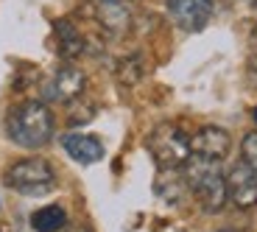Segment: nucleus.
Returning a JSON list of instances; mask_svg holds the SVG:
<instances>
[{"label":"nucleus","instance_id":"12","mask_svg":"<svg viewBox=\"0 0 257 232\" xmlns=\"http://www.w3.org/2000/svg\"><path fill=\"white\" fill-rule=\"evenodd\" d=\"M64 224H67V213H64V207H59V204L39 207L37 213L31 215V226L37 232H59Z\"/></svg>","mask_w":257,"mask_h":232},{"label":"nucleus","instance_id":"19","mask_svg":"<svg viewBox=\"0 0 257 232\" xmlns=\"http://www.w3.org/2000/svg\"><path fill=\"white\" fill-rule=\"evenodd\" d=\"M251 51H254V56H257V23H254V28H251Z\"/></svg>","mask_w":257,"mask_h":232},{"label":"nucleus","instance_id":"16","mask_svg":"<svg viewBox=\"0 0 257 232\" xmlns=\"http://www.w3.org/2000/svg\"><path fill=\"white\" fill-rule=\"evenodd\" d=\"M240 157L246 162V165L251 168V171H257V132H249V135L243 137V146H240Z\"/></svg>","mask_w":257,"mask_h":232},{"label":"nucleus","instance_id":"11","mask_svg":"<svg viewBox=\"0 0 257 232\" xmlns=\"http://www.w3.org/2000/svg\"><path fill=\"white\" fill-rule=\"evenodd\" d=\"M154 190L162 201L168 204H179L182 199L187 196V185L185 176L179 174V168H160V176L154 182Z\"/></svg>","mask_w":257,"mask_h":232},{"label":"nucleus","instance_id":"14","mask_svg":"<svg viewBox=\"0 0 257 232\" xmlns=\"http://www.w3.org/2000/svg\"><path fill=\"white\" fill-rule=\"evenodd\" d=\"M117 78H120V84H137L143 78V73H146V62H143V56H126L117 62L115 67Z\"/></svg>","mask_w":257,"mask_h":232},{"label":"nucleus","instance_id":"17","mask_svg":"<svg viewBox=\"0 0 257 232\" xmlns=\"http://www.w3.org/2000/svg\"><path fill=\"white\" fill-rule=\"evenodd\" d=\"M249 78H251V84L257 87V56H251V62H249Z\"/></svg>","mask_w":257,"mask_h":232},{"label":"nucleus","instance_id":"4","mask_svg":"<svg viewBox=\"0 0 257 232\" xmlns=\"http://www.w3.org/2000/svg\"><path fill=\"white\" fill-rule=\"evenodd\" d=\"M148 154L160 168H182L190 157V137L176 123H160L148 132Z\"/></svg>","mask_w":257,"mask_h":232},{"label":"nucleus","instance_id":"5","mask_svg":"<svg viewBox=\"0 0 257 232\" xmlns=\"http://www.w3.org/2000/svg\"><path fill=\"white\" fill-rule=\"evenodd\" d=\"M226 179V199L238 210H251L257 204V171H251L246 162L229 168V174H224Z\"/></svg>","mask_w":257,"mask_h":232},{"label":"nucleus","instance_id":"2","mask_svg":"<svg viewBox=\"0 0 257 232\" xmlns=\"http://www.w3.org/2000/svg\"><path fill=\"white\" fill-rule=\"evenodd\" d=\"M182 176H185L187 193L201 204L207 213H218L226 204V179L224 168L218 160H207V157L190 154L187 162L182 165Z\"/></svg>","mask_w":257,"mask_h":232},{"label":"nucleus","instance_id":"10","mask_svg":"<svg viewBox=\"0 0 257 232\" xmlns=\"http://www.w3.org/2000/svg\"><path fill=\"white\" fill-rule=\"evenodd\" d=\"M53 37H56V45H59V56L67 59V62L78 59L87 51V39L70 20H56L53 23Z\"/></svg>","mask_w":257,"mask_h":232},{"label":"nucleus","instance_id":"1","mask_svg":"<svg viewBox=\"0 0 257 232\" xmlns=\"http://www.w3.org/2000/svg\"><path fill=\"white\" fill-rule=\"evenodd\" d=\"M53 112L45 101H23L6 115V132L20 149H45L53 140Z\"/></svg>","mask_w":257,"mask_h":232},{"label":"nucleus","instance_id":"15","mask_svg":"<svg viewBox=\"0 0 257 232\" xmlns=\"http://www.w3.org/2000/svg\"><path fill=\"white\" fill-rule=\"evenodd\" d=\"M92 118H95V103H90V101H81V95H78L76 101H70V112H67V121H70L73 126H81V123H90Z\"/></svg>","mask_w":257,"mask_h":232},{"label":"nucleus","instance_id":"20","mask_svg":"<svg viewBox=\"0 0 257 232\" xmlns=\"http://www.w3.org/2000/svg\"><path fill=\"white\" fill-rule=\"evenodd\" d=\"M254 121H257V109H254Z\"/></svg>","mask_w":257,"mask_h":232},{"label":"nucleus","instance_id":"9","mask_svg":"<svg viewBox=\"0 0 257 232\" xmlns=\"http://www.w3.org/2000/svg\"><path fill=\"white\" fill-rule=\"evenodd\" d=\"M62 149L81 165H95V162L103 160V143L95 135L67 132V135H62Z\"/></svg>","mask_w":257,"mask_h":232},{"label":"nucleus","instance_id":"6","mask_svg":"<svg viewBox=\"0 0 257 232\" xmlns=\"http://www.w3.org/2000/svg\"><path fill=\"white\" fill-rule=\"evenodd\" d=\"M84 87H87V76H84L81 67L64 65L45 84V98L48 101H56V103H70L84 92Z\"/></svg>","mask_w":257,"mask_h":232},{"label":"nucleus","instance_id":"7","mask_svg":"<svg viewBox=\"0 0 257 232\" xmlns=\"http://www.w3.org/2000/svg\"><path fill=\"white\" fill-rule=\"evenodd\" d=\"M168 14L182 31H201L212 17V0H168Z\"/></svg>","mask_w":257,"mask_h":232},{"label":"nucleus","instance_id":"18","mask_svg":"<svg viewBox=\"0 0 257 232\" xmlns=\"http://www.w3.org/2000/svg\"><path fill=\"white\" fill-rule=\"evenodd\" d=\"M59 232H90V229H87V226H81V224H64Z\"/></svg>","mask_w":257,"mask_h":232},{"label":"nucleus","instance_id":"3","mask_svg":"<svg viewBox=\"0 0 257 232\" xmlns=\"http://www.w3.org/2000/svg\"><path fill=\"white\" fill-rule=\"evenodd\" d=\"M3 185L23 196H42L56 187V171L42 157H28L9 165V171L3 174Z\"/></svg>","mask_w":257,"mask_h":232},{"label":"nucleus","instance_id":"22","mask_svg":"<svg viewBox=\"0 0 257 232\" xmlns=\"http://www.w3.org/2000/svg\"><path fill=\"white\" fill-rule=\"evenodd\" d=\"M109 3H115V0H109Z\"/></svg>","mask_w":257,"mask_h":232},{"label":"nucleus","instance_id":"13","mask_svg":"<svg viewBox=\"0 0 257 232\" xmlns=\"http://www.w3.org/2000/svg\"><path fill=\"white\" fill-rule=\"evenodd\" d=\"M101 23L109 28V31H123V28L128 26V12L123 9L120 0H115V3L101 0Z\"/></svg>","mask_w":257,"mask_h":232},{"label":"nucleus","instance_id":"8","mask_svg":"<svg viewBox=\"0 0 257 232\" xmlns=\"http://www.w3.org/2000/svg\"><path fill=\"white\" fill-rule=\"evenodd\" d=\"M229 146H232V137L221 126H204V129H199L190 137V154L207 157V160L221 162L226 157V151H229Z\"/></svg>","mask_w":257,"mask_h":232},{"label":"nucleus","instance_id":"21","mask_svg":"<svg viewBox=\"0 0 257 232\" xmlns=\"http://www.w3.org/2000/svg\"><path fill=\"white\" fill-rule=\"evenodd\" d=\"M221 232H232V229H221Z\"/></svg>","mask_w":257,"mask_h":232}]
</instances>
